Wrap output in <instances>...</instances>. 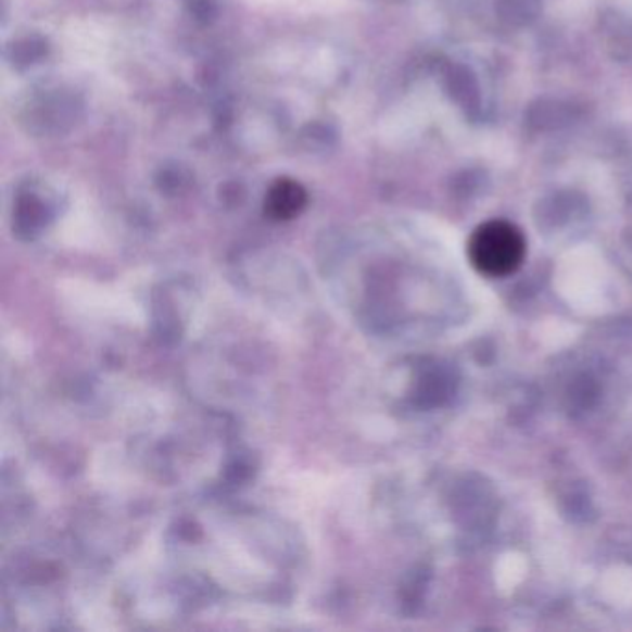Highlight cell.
Instances as JSON below:
<instances>
[{"label":"cell","mask_w":632,"mask_h":632,"mask_svg":"<svg viewBox=\"0 0 632 632\" xmlns=\"http://www.w3.org/2000/svg\"><path fill=\"white\" fill-rule=\"evenodd\" d=\"M527 241L514 223L493 219L475 228L468 241V256L475 269L490 277L503 279L513 275L526 260Z\"/></svg>","instance_id":"cell-1"},{"label":"cell","mask_w":632,"mask_h":632,"mask_svg":"<svg viewBox=\"0 0 632 632\" xmlns=\"http://www.w3.org/2000/svg\"><path fill=\"white\" fill-rule=\"evenodd\" d=\"M303 204L304 191L301 190V186L288 182V180L277 184L275 190L271 191V197H269V210H271V214L277 215V217H282V219L298 214Z\"/></svg>","instance_id":"cell-2"}]
</instances>
